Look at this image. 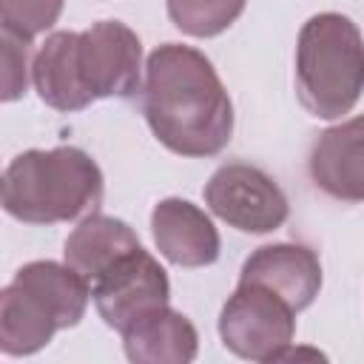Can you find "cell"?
Returning a JSON list of instances; mask_svg holds the SVG:
<instances>
[{
    "instance_id": "obj_1",
    "label": "cell",
    "mask_w": 364,
    "mask_h": 364,
    "mask_svg": "<svg viewBox=\"0 0 364 364\" xmlns=\"http://www.w3.org/2000/svg\"><path fill=\"white\" fill-rule=\"evenodd\" d=\"M139 102L154 136L179 156H216L233 136L228 88L193 46L165 43L148 54Z\"/></svg>"
},
{
    "instance_id": "obj_2",
    "label": "cell",
    "mask_w": 364,
    "mask_h": 364,
    "mask_svg": "<svg viewBox=\"0 0 364 364\" xmlns=\"http://www.w3.org/2000/svg\"><path fill=\"white\" fill-rule=\"evenodd\" d=\"M102 171L74 145L17 154L3 173V210L26 225L85 219L102 205Z\"/></svg>"
},
{
    "instance_id": "obj_3",
    "label": "cell",
    "mask_w": 364,
    "mask_h": 364,
    "mask_svg": "<svg viewBox=\"0 0 364 364\" xmlns=\"http://www.w3.org/2000/svg\"><path fill=\"white\" fill-rule=\"evenodd\" d=\"M91 299L88 282L68 264L37 259L14 273L0 293V350L3 355H31L57 330L80 324Z\"/></svg>"
},
{
    "instance_id": "obj_4",
    "label": "cell",
    "mask_w": 364,
    "mask_h": 364,
    "mask_svg": "<svg viewBox=\"0 0 364 364\" xmlns=\"http://www.w3.org/2000/svg\"><path fill=\"white\" fill-rule=\"evenodd\" d=\"M296 91L307 114L338 119L364 91V37L338 11L313 14L296 43Z\"/></svg>"
},
{
    "instance_id": "obj_5",
    "label": "cell",
    "mask_w": 364,
    "mask_h": 364,
    "mask_svg": "<svg viewBox=\"0 0 364 364\" xmlns=\"http://www.w3.org/2000/svg\"><path fill=\"white\" fill-rule=\"evenodd\" d=\"M296 336V310L273 290L239 282L219 313L222 344L247 361H276Z\"/></svg>"
},
{
    "instance_id": "obj_6",
    "label": "cell",
    "mask_w": 364,
    "mask_h": 364,
    "mask_svg": "<svg viewBox=\"0 0 364 364\" xmlns=\"http://www.w3.org/2000/svg\"><path fill=\"white\" fill-rule=\"evenodd\" d=\"M77 74L94 100L142 91V43L122 20H97L77 31Z\"/></svg>"
},
{
    "instance_id": "obj_7",
    "label": "cell",
    "mask_w": 364,
    "mask_h": 364,
    "mask_svg": "<svg viewBox=\"0 0 364 364\" xmlns=\"http://www.w3.org/2000/svg\"><path fill=\"white\" fill-rule=\"evenodd\" d=\"M205 205L242 233H270L282 228L290 213L287 196L276 179L247 162L216 168L205 185Z\"/></svg>"
},
{
    "instance_id": "obj_8",
    "label": "cell",
    "mask_w": 364,
    "mask_h": 364,
    "mask_svg": "<svg viewBox=\"0 0 364 364\" xmlns=\"http://www.w3.org/2000/svg\"><path fill=\"white\" fill-rule=\"evenodd\" d=\"M91 299L100 318L111 330L122 333L139 316L168 304L171 282L165 267L139 245L91 284Z\"/></svg>"
},
{
    "instance_id": "obj_9",
    "label": "cell",
    "mask_w": 364,
    "mask_h": 364,
    "mask_svg": "<svg viewBox=\"0 0 364 364\" xmlns=\"http://www.w3.org/2000/svg\"><path fill=\"white\" fill-rule=\"evenodd\" d=\"M239 282H253L273 290L299 313L307 310L321 290V262L307 245H262L245 259Z\"/></svg>"
},
{
    "instance_id": "obj_10",
    "label": "cell",
    "mask_w": 364,
    "mask_h": 364,
    "mask_svg": "<svg viewBox=\"0 0 364 364\" xmlns=\"http://www.w3.org/2000/svg\"><path fill=\"white\" fill-rule=\"evenodd\" d=\"M307 171L327 196L364 202V117L324 128L310 148Z\"/></svg>"
},
{
    "instance_id": "obj_11",
    "label": "cell",
    "mask_w": 364,
    "mask_h": 364,
    "mask_svg": "<svg viewBox=\"0 0 364 364\" xmlns=\"http://www.w3.org/2000/svg\"><path fill=\"white\" fill-rule=\"evenodd\" d=\"M156 250L179 267H205L219 259V230L210 216L179 196H168L151 210Z\"/></svg>"
},
{
    "instance_id": "obj_12",
    "label": "cell",
    "mask_w": 364,
    "mask_h": 364,
    "mask_svg": "<svg viewBox=\"0 0 364 364\" xmlns=\"http://www.w3.org/2000/svg\"><path fill=\"white\" fill-rule=\"evenodd\" d=\"M122 347L134 364H191L199 353V333L173 307H156L122 330Z\"/></svg>"
},
{
    "instance_id": "obj_13",
    "label": "cell",
    "mask_w": 364,
    "mask_h": 364,
    "mask_svg": "<svg viewBox=\"0 0 364 364\" xmlns=\"http://www.w3.org/2000/svg\"><path fill=\"white\" fill-rule=\"evenodd\" d=\"M134 247H139V236L134 233V228L128 222H122L117 216L91 213L68 233L63 259L91 287L114 262H119Z\"/></svg>"
},
{
    "instance_id": "obj_14",
    "label": "cell",
    "mask_w": 364,
    "mask_h": 364,
    "mask_svg": "<svg viewBox=\"0 0 364 364\" xmlns=\"http://www.w3.org/2000/svg\"><path fill=\"white\" fill-rule=\"evenodd\" d=\"M31 82L54 111H82L91 105L77 74V31H54L34 54Z\"/></svg>"
},
{
    "instance_id": "obj_15",
    "label": "cell",
    "mask_w": 364,
    "mask_h": 364,
    "mask_svg": "<svg viewBox=\"0 0 364 364\" xmlns=\"http://www.w3.org/2000/svg\"><path fill=\"white\" fill-rule=\"evenodd\" d=\"M171 23L188 37H216L230 28L247 0H165Z\"/></svg>"
},
{
    "instance_id": "obj_16",
    "label": "cell",
    "mask_w": 364,
    "mask_h": 364,
    "mask_svg": "<svg viewBox=\"0 0 364 364\" xmlns=\"http://www.w3.org/2000/svg\"><path fill=\"white\" fill-rule=\"evenodd\" d=\"M63 3L65 0H0L3 31H11L23 40H34L60 20Z\"/></svg>"
},
{
    "instance_id": "obj_17",
    "label": "cell",
    "mask_w": 364,
    "mask_h": 364,
    "mask_svg": "<svg viewBox=\"0 0 364 364\" xmlns=\"http://www.w3.org/2000/svg\"><path fill=\"white\" fill-rule=\"evenodd\" d=\"M31 65V40L3 31V102H14L26 94Z\"/></svg>"
}]
</instances>
